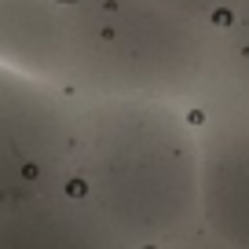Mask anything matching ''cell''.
Returning a JSON list of instances; mask_svg holds the SVG:
<instances>
[{"instance_id": "obj_1", "label": "cell", "mask_w": 249, "mask_h": 249, "mask_svg": "<svg viewBox=\"0 0 249 249\" xmlns=\"http://www.w3.org/2000/svg\"><path fill=\"white\" fill-rule=\"evenodd\" d=\"M73 191L117 249L202 238V124L165 99L85 95Z\"/></svg>"}, {"instance_id": "obj_2", "label": "cell", "mask_w": 249, "mask_h": 249, "mask_svg": "<svg viewBox=\"0 0 249 249\" xmlns=\"http://www.w3.org/2000/svg\"><path fill=\"white\" fill-rule=\"evenodd\" d=\"M55 85L165 99L198 117L238 103L227 77V30L176 0H62Z\"/></svg>"}, {"instance_id": "obj_3", "label": "cell", "mask_w": 249, "mask_h": 249, "mask_svg": "<svg viewBox=\"0 0 249 249\" xmlns=\"http://www.w3.org/2000/svg\"><path fill=\"white\" fill-rule=\"evenodd\" d=\"M77 124L81 92L0 70V209L77 195Z\"/></svg>"}, {"instance_id": "obj_6", "label": "cell", "mask_w": 249, "mask_h": 249, "mask_svg": "<svg viewBox=\"0 0 249 249\" xmlns=\"http://www.w3.org/2000/svg\"><path fill=\"white\" fill-rule=\"evenodd\" d=\"M176 4L202 15V18H209V22H216V26H224V30H231L234 15L242 8V0H176Z\"/></svg>"}, {"instance_id": "obj_5", "label": "cell", "mask_w": 249, "mask_h": 249, "mask_svg": "<svg viewBox=\"0 0 249 249\" xmlns=\"http://www.w3.org/2000/svg\"><path fill=\"white\" fill-rule=\"evenodd\" d=\"M227 77L238 103L249 107V4H242L227 30Z\"/></svg>"}, {"instance_id": "obj_4", "label": "cell", "mask_w": 249, "mask_h": 249, "mask_svg": "<svg viewBox=\"0 0 249 249\" xmlns=\"http://www.w3.org/2000/svg\"><path fill=\"white\" fill-rule=\"evenodd\" d=\"M202 124V242L249 249V107H220Z\"/></svg>"}]
</instances>
